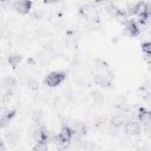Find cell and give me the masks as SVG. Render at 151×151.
Listing matches in <instances>:
<instances>
[{
	"label": "cell",
	"instance_id": "1",
	"mask_svg": "<svg viewBox=\"0 0 151 151\" xmlns=\"http://www.w3.org/2000/svg\"><path fill=\"white\" fill-rule=\"evenodd\" d=\"M66 79V73L63 71H53L51 73H48L45 78V85L50 86V87H55L58 85H60L64 80Z\"/></svg>",
	"mask_w": 151,
	"mask_h": 151
},
{
	"label": "cell",
	"instance_id": "2",
	"mask_svg": "<svg viewBox=\"0 0 151 151\" xmlns=\"http://www.w3.org/2000/svg\"><path fill=\"white\" fill-rule=\"evenodd\" d=\"M73 136H74L73 130L68 125H64V126H61V129H60V131L55 138V142L58 144H67L71 142Z\"/></svg>",
	"mask_w": 151,
	"mask_h": 151
},
{
	"label": "cell",
	"instance_id": "3",
	"mask_svg": "<svg viewBox=\"0 0 151 151\" xmlns=\"http://www.w3.org/2000/svg\"><path fill=\"white\" fill-rule=\"evenodd\" d=\"M94 84L100 86V87H107L112 84L113 76L111 72H105V73H99L94 76Z\"/></svg>",
	"mask_w": 151,
	"mask_h": 151
},
{
	"label": "cell",
	"instance_id": "4",
	"mask_svg": "<svg viewBox=\"0 0 151 151\" xmlns=\"http://www.w3.org/2000/svg\"><path fill=\"white\" fill-rule=\"evenodd\" d=\"M13 8L20 13V14H28L31 8H32V2L27 1V0H22V1H15L13 4Z\"/></svg>",
	"mask_w": 151,
	"mask_h": 151
},
{
	"label": "cell",
	"instance_id": "5",
	"mask_svg": "<svg viewBox=\"0 0 151 151\" xmlns=\"http://www.w3.org/2000/svg\"><path fill=\"white\" fill-rule=\"evenodd\" d=\"M142 125L139 122H136V120H129L125 125V131L131 134V136H137L142 132Z\"/></svg>",
	"mask_w": 151,
	"mask_h": 151
},
{
	"label": "cell",
	"instance_id": "6",
	"mask_svg": "<svg viewBox=\"0 0 151 151\" xmlns=\"http://www.w3.org/2000/svg\"><path fill=\"white\" fill-rule=\"evenodd\" d=\"M125 29H126V32H127V34H129L130 37H137V35H139V33H140V28H139L137 21H134V20H132V19H130V20L126 21V24H125Z\"/></svg>",
	"mask_w": 151,
	"mask_h": 151
},
{
	"label": "cell",
	"instance_id": "7",
	"mask_svg": "<svg viewBox=\"0 0 151 151\" xmlns=\"http://www.w3.org/2000/svg\"><path fill=\"white\" fill-rule=\"evenodd\" d=\"M14 117H15V110H7L4 113H1V116H0V129L6 127Z\"/></svg>",
	"mask_w": 151,
	"mask_h": 151
},
{
	"label": "cell",
	"instance_id": "8",
	"mask_svg": "<svg viewBox=\"0 0 151 151\" xmlns=\"http://www.w3.org/2000/svg\"><path fill=\"white\" fill-rule=\"evenodd\" d=\"M5 139L9 146H14L19 142V133L15 130H9L5 133Z\"/></svg>",
	"mask_w": 151,
	"mask_h": 151
},
{
	"label": "cell",
	"instance_id": "9",
	"mask_svg": "<svg viewBox=\"0 0 151 151\" xmlns=\"http://www.w3.org/2000/svg\"><path fill=\"white\" fill-rule=\"evenodd\" d=\"M143 6V2H132V4H127L126 9L124 11L126 15H134L138 14V12L140 11Z\"/></svg>",
	"mask_w": 151,
	"mask_h": 151
},
{
	"label": "cell",
	"instance_id": "10",
	"mask_svg": "<svg viewBox=\"0 0 151 151\" xmlns=\"http://www.w3.org/2000/svg\"><path fill=\"white\" fill-rule=\"evenodd\" d=\"M125 123V113H116L112 118V125L116 127L122 126Z\"/></svg>",
	"mask_w": 151,
	"mask_h": 151
},
{
	"label": "cell",
	"instance_id": "11",
	"mask_svg": "<svg viewBox=\"0 0 151 151\" xmlns=\"http://www.w3.org/2000/svg\"><path fill=\"white\" fill-rule=\"evenodd\" d=\"M7 61H8V64L12 67H17L20 64V61H21V55H19V54H11L8 57V59H7Z\"/></svg>",
	"mask_w": 151,
	"mask_h": 151
},
{
	"label": "cell",
	"instance_id": "12",
	"mask_svg": "<svg viewBox=\"0 0 151 151\" xmlns=\"http://www.w3.org/2000/svg\"><path fill=\"white\" fill-rule=\"evenodd\" d=\"M4 85L7 87V90H9V88H12V87H14V86L17 85V80H15V78H13L12 76H8V77L5 78Z\"/></svg>",
	"mask_w": 151,
	"mask_h": 151
},
{
	"label": "cell",
	"instance_id": "13",
	"mask_svg": "<svg viewBox=\"0 0 151 151\" xmlns=\"http://www.w3.org/2000/svg\"><path fill=\"white\" fill-rule=\"evenodd\" d=\"M32 151H48L47 144L46 143H41V142H37V144L33 146Z\"/></svg>",
	"mask_w": 151,
	"mask_h": 151
},
{
	"label": "cell",
	"instance_id": "14",
	"mask_svg": "<svg viewBox=\"0 0 151 151\" xmlns=\"http://www.w3.org/2000/svg\"><path fill=\"white\" fill-rule=\"evenodd\" d=\"M142 52L144 53V55H150L151 53V44L150 41H145L142 44Z\"/></svg>",
	"mask_w": 151,
	"mask_h": 151
},
{
	"label": "cell",
	"instance_id": "15",
	"mask_svg": "<svg viewBox=\"0 0 151 151\" xmlns=\"http://www.w3.org/2000/svg\"><path fill=\"white\" fill-rule=\"evenodd\" d=\"M6 150V145H5V143L0 139V151H5Z\"/></svg>",
	"mask_w": 151,
	"mask_h": 151
}]
</instances>
